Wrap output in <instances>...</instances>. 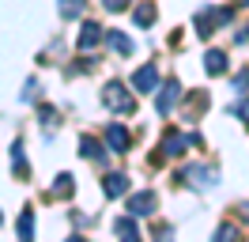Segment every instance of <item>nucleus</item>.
Wrapping results in <instances>:
<instances>
[{
    "label": "nucleus",
    "mask_w": 249,
    "mask_h": 242,
    "mask_svg": "<svg viewBox=\"0 0 249 242\" xmlns=\"http://www.w3.org/2000/svg\"><path fill=\"white\" fill-rule=\"evenodd\" d=\"M128 212L132 216H147V212H155V193H140L128 201Z\"/></svg>",
    "instance_id": "4"
},
{
    "label": "nucleus",
    "mask_w": 249,
    "mask_h": 242,
    "mask_svg": "<svg viewBox=\"0 0 249 242\" xmlns=\"http://www.w3.org/2000/svg\"><path fill=\"white\" fill-rule=\"evenodd\" d=\"M242 4H249V0H242Z\"/></svg>",
    "instance_id": "20"
},
{
    "label": "nucleus",
    "mask_w": 249,
    "mask_h": 242,
    "mask_svg": "<svg viewBox=\"0 0 249 242\" xmlns=\"http://www.w3.org/2000/svg\"><path fill=\"white\" fill-rule=\"evenodd\" d=\"M204 68H208V72H227V57H223V53H215V49H212V53H208V60H204Z\"/></svg>",
    "instance_id": "10"
},
{
    "label": "nucleus",
    "mask_w": 249,
    "mask_h": 242,
    "mask_svg": "<svg viewBox=\"0 0 249 242\" xmlns=\"http://www.w3.org/2000/svg\"><path fill=\"white\" fill-rule=\"evenodd\" d=\"M31 235H34V216L23 212V216H19V239H31Z\"/></svg>",
    "instance_id": "12"
},
{
    "label": "nucleus",
    "mask_w": 249,
    "mask_h": 242,
    "mask_svg": "<svg viewBox=\"0 0 249 242\" xmlns=\"http://www.w3.org/2000/svg\"><path fill=\"white\" fill-rule=\"evenodd\" d=\"M83 155H87V159H102V148L94 144L91 136H83Z\"/></svg>",
    "instance_id": "15"
},
{
    "label": "nucleus",
    "mask_w": 249,
    "mask_h": 242,
    "mask_svg": "<svg viewBox=\"0 0 249 242\" xmlns=\"http://www.w3.org/2000/svg\"><path fill=\"white\" fill-rule=\"evenodd\" d=\"M155 83H159V72H155V64H143L140 72L132 76V87H136V91H155Z\"/></svg>",
    "instance_id": "2"
},
{
    "label": "nucleus",
    "mask_w": 249,
    "mask_h": 242,
    "mask_svg": "<svg viewBox=\"0 0 249 242\" xmlns=\"http://www.w3.org/2000/svg\"><path fill=\"white\" fill-rule=\"evenodd\" d=\"M102 4H106V8H109V12H121V8H124V4H128V0H102Z\"/></svg>",
    "instance_id": "18"
},
{
    "label": "nucleus",
    "mask_w": 249,
    "mask_h": 242,
    "mask_svg": "<svg viewBox=\"0 0 249 242\" xmlns=\"http://www.w3.org/2000/svg\"><path fill=\"white\" fill-rule=\"evenodd\" d=\"M178 95H181V87H178V83H166V91H162V95H159V114H170L174 110V102H178Z\"/></svg>",
    "instance_id": "6"
},
{
    "label": "nucleus",
    "mask_w": 249,
    "mask_h": 242,
    "mask_svg": "<svg viewBox=\"0 0 249 242\" xmlns=\"http://www.w3.org/2000/svg\"><path fill=\"white\" fill-rule=\"evenodd\" d=\"M234 87H238V91H249V68H246V72H238V76H234Z\"/></svg>",
    "instance_id": "17"
},
{
    "label": "nucleus",
    "mask_w": 249,
    "mask_h": 242,
    "mask_svg": "<svg viewBox=\"0 0 249 242\" xmlns=\"http://www.w3.org/2000/svg\"><path fill=\"white\" fill-rule=\"evenodd\" d=\"M181 178H189L193 182V185H212V182H215V174H212V170H208V166H189V170H181Z\"/></svg>",
    "instance_id": "3"
},
{
    "label": "nucleus",
    "mask_w": 249,
    "mask_h": 242,
    "mask_svg": "<svg viewBox=\"0 0 249 242\" xmlns=\"http://www.w3.org/2000/svg\"><path fill=\"white\" fill-rule=\"evenodd\" d=\"M98 38H102V27H98V23H87V27H83V34H79V49L98 45Z\"/></svg>",
    "instance_id": "8"
},
{
    "label": "nucleus",
    "mask_w": 249,
    "mask_h": 242,
    "mask_svg": "<svg viewBox=\"0 0 249 242\" xmlns=\"http://www.w3.org/2000/svg\"><path fill=\"white\" fill-rule=\"evenodd\" d=\"M117 235H124V239H136V223H132V220H117Z\"/></svg>",
    "instance_id": "16"
},
{
    "label": "nucleus",
    "mask_w": 249,
    "mask_h": 242,
    "mask_svg": "<svg viewBox=\"0 0 249 242\" xmlns=\"http://www.w3.org/2000/svg\"><path fill=\"white\" fill-rule=\"evenodd\" d=\"M79 12H83V0H61V15L64 19H76Z\"/></svg>",
    "instance_id": "11"
},
{
    "label": "nucleus",
    "mask_w": 249,
    "mask_h": 242,
    "mask_svg": "<svg viewBox=\"0 0 249 242\" xmlns=\"http://www.w3.org/2000/svg\"><path fill=\"white\" fill-rule=\"evenodd\" d=\"M109 45H113V49H117V53H132V42H128V38H124V34H117V30H113V34H109Z\"/></svg>",
    "instance_id": "13"
},
{
    "label": "nucleus",
    "mask_w": 249,
    "mask_h": 242,
    "mask_svg": "<svg viewBox=\"0 0 249 242\" xmlns=\"http://www.w3.org/2000/svg\"><path fill=\"white\" fill-rule=\"evenodd\" d=\"M151 19H155V8H151V4H143V8H136V23H140V27H147Z\"/></svg>",
    "instance_id": "14"
},
{
    "label": "nucleus",
    "mask_w": 249,
    "mask_h": 242,
    "mask_svg": "<svg viewBox=\"0 0 249 242\" xmlns=\"http://www.w3.org/2000/svg\"><path fill=\"white\" fill-rule=\"evenodd\" d=\"M162 151H166V155H181V151H185V136H181V133H166Z\"/></svg>",
    "instance_id": "9"
},
{
    "label": "nucleus",
    "mask_w": 249,
    "mask_h": 242,
    "mask_svg": "<svg viewBox=\"0 0 249 242\" xmlns=\"http://www.w3.org/2000/svg\"><path fill=\"white\" fill-rule=\"evenodd\" d=\"M102 189H106L109 197H121L124 189H128V178H124V174H106V182H102Z\"/></svg>",
    "instance_id": "7"
},
{
    "label": "nucleus",
    "mask_w": 249,
    "mask_h": 242,
    "mask_svg": "<svg viewBox=\"0 0 249 242\" xmlns=\"http://www.w3.org/2000/svg\"><path fill=\"white\" fill-rule=\"evenodd\" d=\"M102 102H106L109 110H117V114H132V99L124 95L121 83H106V91H102Z\"/></svg>",
    "instance_id": "1"
},
{
    "label": "nucleus",
    "mask_w": 249,
    "mask_h": 242,
    "mask_svg": "<svg viewBox=\"0 0 249 242\" xmlns=\"http://www.w3.org/2000/svg\"><path fill=\"white\" fill-rule=\"evenodd\" d=\"M238 114H242V121L249 125V102H242V106H238Z\"/></svg>",
    "instance_id": "19"
},
{
    "label": "nucleus",
    "mask_w": 249,
    "mask_h": 242,
    "mask_svg": "<svg viewBox=\"0 0 249 242\" xmlns=\"http://www.w3.org/2000/svg\"><path fill=\"white\" fill-rule=\"evenodd\" d=\"M106 140H109V151H128V133H124L121 125H109Z\"/></svg>",
    "instance_id": "5"
}]
</instances>
